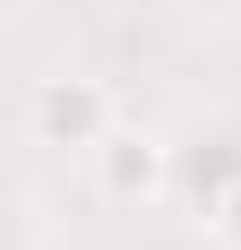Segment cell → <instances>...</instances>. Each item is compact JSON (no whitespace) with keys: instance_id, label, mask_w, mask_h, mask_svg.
Here are the masks:
<instances>
[{"instance_id":"cell-3","label":"cell","mask_w":241,"mask_h":250,"mask_svg":"<svg viewBox=\"0 0 241 250\" xmlns=\"http://www.w3.org/2000/svg\"><path fill=\"white\" fill-rule=\"evenodd\" d=\"M216 233H224V250H241V181L216 199Z\"/></svg>"},{"instance_id":"cell-2","label":"cell","mask_w":241,"mask_h":250,"mask_svg":"<svg viewBox=\"0 0 241 250\" xmlns=\"http://www.w3.org/2000/svg\"><path fill=\"white\" fill-rule=\"evenodd\" d=\"M164 181H172V155L146 138V129H112L95 147V190L112 207H155L164 199Z\"/></svg>"},{"instance_id":"cell-1","label":"cell","mask_w":241,"mask_h":250,"mask_svg":"<svg viewBox=\"0 0 241 250\" xmlns=\"http://www.w3.org/2000/svg\"><path fill=\"white\" fill-rule=\"evenodd\" d=\"M26 121H35L43 147H86V155H95L103 138L120 129V112H112V95H103L95 78H43L35 104H26Z\"/></svg>"}]
</instances>
